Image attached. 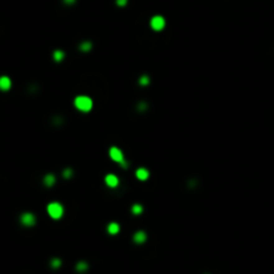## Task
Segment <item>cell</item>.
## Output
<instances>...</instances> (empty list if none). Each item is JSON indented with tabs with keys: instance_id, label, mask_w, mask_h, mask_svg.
Listing matches in <instances>:
<instances>
[{
	"instance_id": "cell-12",
	"label": "cell",
	"mask_w": 274,
	"mask_h": 274,
	"mask_svg": "<svg viewBox=\"0 0 274 274\" xmlns=\"http://www.w3.org/2000/svg\"><path fill=\"white\" fill-rule=\"evenodd\" d=\"M53 59H55L56 62H60L64 59V52L60 51V50H56L55 52H53Z\"/></svg>"
},
{
	"instance_id": "cell-9",
	"label": "cell",
	"mask_w": 274,
	"mask_h": 274,
	"mask_svg": "<svg viewBox=\"0 0 274 274\" xmlns=\"http://www.w3.org/2000/svg\"><path fill=\"white\" fill-rule=\"evenodd\" d=\"M119 230H120V227H119V225L116 223V222H111V223L109 225V226H107V231H109L111 235L118 234Z\"/></svg>"
},
{
	"instance_id": "cell-16",
	"label": "cell",
	"mask_w": 274,
	"mask_h": 274,
	"mask_svg": "<svg viewBox=\"0 0 274 274\" xmlns=\"http://www.w3.org/2000/svg\"><path fill=\"white\" fill-rule=\"evenodd\" d=\"M139 83H141L142 86H147V84L150 83V78L149 76H142V78L139 79Z\"/></svg>"
},
{
	"instance_id": "cell-15",
	"label": "cell",
	"mask_w": 274,
	"mask_h": 274,
	"mask_svg": "<svg viewBox=\"0 0 274 274\" xmlns=\"http://www.w3.org/2000/svg\"><path fill=\"white\" fill-rule=\"evenodd\" d=\"M142 211H143V207L141 205H134L132 206V214H142Z\"/></svg>"
},
{
	"instance_id": "cell-17",
	"label": "cell",
	"mask_w": 274,
	"mask_h": 274,
	"mask_svg": "<svg viewBox=\"0 0 274 274\" xmlns=\"http://www.w3.org/2000/svg\"><path fill=\"white\" fill-rule=\"evenodd\" d=\"M71 175H72V170H71V169H66L64 171H63V177L67 178V179H68Z\"/></svg>"
},
{
	"instance_id": "cell-13",
	"label": "cell",
	"mask_w": 274,
	"mask_h": 274,
	"mask_svg": "<svg viewBox=\"0 0 274 274\" xmlns=\"http://www.w3.org/2000/svg\"><path fill=\"white\" fill-rule=\"evenodd\" d=\"M91 47H92L91 42H83L82 44H80V50H82V51H84V52L90 51V50H91Z\"/></svg>"
},
{
	"instance_id": "cell-1",
	"label": "cell",
	"mask_w": 274,
	"mask_h": 274,
	"mask_svg": "<svg viewBox=\"0 0 274 274\" xmlns=\"http://www.w3.org/2000/svg\"><path fill=\"white\" fill-rule=\"evenodd\" d=\"M75 107L80 111L83 112H87L92 109V100L90 99L88 96H84V95H80L78 98H75V102H74Z\"/></svg>"
},
{
	"instance_id": "cell-21",
	"label": "cell",
	"mask_w": 274,
	"mask_h": 274,
	"mask_svg": "<svg viewBox=\"0 0 274 274\" xmlns=\"http://www.w3.org/2000/svg\"><path fill=\"white\" fill-rule=\"evenodd\" d=\"M64 2H66L67 4H71V3H74V2H75V0H64Z\"/></svg>"
},
{
	"instance_id": "cell-6",
	"label": "cell",
	"mask_w": 274,
	"mask_h": 274,
	"mask_svg": "<svg viewBox=\"0 0 274 274\" xmlns=\"http://www.w3.org/2000/svg\"><path fill=\"white\" fill-rule=\"evenodd\" d=\"M11 79L8 76H0V90L2 91H8L11 88Z\"/></svg>"
},
{
	"instance_id": "cell-8",
	"label": "cell",
	"mask_w": 274,
	"mask_h": 274,
	"mask_svg": "<svg viewBox=\"0 0 274 274\" xmlns=\"http://www.w3.org/2000/svg\"><path fill=\"white\" fill-rule=\"evenodd\" d=\"M147 239V235L145 231H137L135 234H134V241H135V244H143Z\"/></svg>"
},
{
	"instance_id": "cell-14",
	"label": "cell",
	"mask_w": 274,
	"mask_h": 274,
	"mask_svg": "<svg viewBox=\"0 0 274 274\" xmlns=\"http://www.w3.org/2000/svg\"><path fill=\"white\" fill-rule=\"evenodd\" d=\"M76 270L78 272H86L87 270V263L86 262H79L76 265Z\"/></svg>"
},
{
	"instance_id": "cell-19",
	"label": "cell",
	"mask_w": 274,
	"mask_h": 274,
	"mask_svg": "<svg viewBox=\"0 0 274 274\" xmlns=\"http://www.w3.org/2000/svg\"><path fill=\"white\" fill-rule=\"evenodd\" d=\"M119 165H120V166H122V167H123V169H127V167H128V162H126V160H124V159L122 160V162H119Z\"/></svg>"
},
{
	"instance_id": "cell-20",
	"label": "cell",
	"mask_w": 274,
	"mask_h": 274,
	"mask_svg": "<svg viewBox=\"0 0 274 274\" xmlns=\"http://www.w3.org/2000/svg\"><path fill=\"white\" fill-rule=\"evenodd\" d=\"M116 4L118 6H124V4H127V0H116Z\"/></svg>"
},
{
	"instance_id": "cell-18",
	"label": "cell",
	"mask_w": 274,
	"mask_h": 274,
	"mask_svg": "<svg viewBox=\"0 0 274 274\" xmlns=\"http://www.w3.org/2000/svg\"><path fill=\"white\" fill-rule=\"evenodd\" d=\"M60 263H62L60 259H56V258H55V259H52V261H51V266H52V267H59Z\"/></svg>"
},
{
	"instance_id": "cell-10",
	"label": "cell",
	"mask_w": 274,
	"mask_h": 274,
	"mask_svg": "<svg viewBox=\"0 0 274 274\" xmlns=\"http://www.w3.org/2000/svg\"><path fill=\"white\" fill-rule=\"evenodd\" d=\"M135 175H137V178L138 179H141V181H146L147 178H149V171H147L146 169H138L137 170V173H135Z\"/></svg>"
},
{
	"instance_id": "cell-2",
	"label": "cell",
	"mask_w": 274,
	"mask_h": 274,
	"mask_svg": "<svg viewBox=\"0 0 274 274\" xmlns=\"http://www.w3.org/2000/svg\"><path fill=\"white\" fill-rule=\"evenodd\" d=\"M47 211H48V215L53 219H59L62 215H63V206L58 202H52L47 206Z\"/></svg>"
},
{
	"instance_id": "cell-5",
	"label": "cell",
	"mask_w": 274,
	"mask_h": 274,
	"mask_svg": "<svg viewBox=\"0 0 274 274\" xmlns=\"http://www.w3.org/2000/svg\"><path fill=\"white\" fill-rule=\"evenodd\" d=\"M110 156H111V159L112 160H115V162H122V160L124 159L123 158V152L120 151L118 147H111L110 149Z\"/></svg>"
},
{
	"instance_id": "cell-7",
	"label": "cell",
	"mask_w": 274,
	"mask_h": 274,
	"mask_svg": "<svg viewBox=\"0 0 274 274\" xmlns=\"http://www.w3.org/2000/svg\"><path fill=\"white\" fill-rule=\"evenodd\" d=\"M104 181H106V183H107V185H109L110 187H116V186L119 185V179H118V177H116V175H114V174L106 175Z\"/></svg>"
},
{
	"instance_id": "cell-11",
	"label": "cell",
	"mask_w": 274,
	"mask_h": 274,
	"mask_svg": "<svg viewBox=\"0 0 274 274\" xmlns=\"http://www.w3.org/2000/svg\"><path fill=\"white\" fill-rule=\"evenodd\" d=\"M43 182H44V185H46L47 187H51L52 185H55V175H52V174H47L46 177H44Z\"/></svg>"
},
{
	"instance_id": "cell-3",
	"label": "cell",
	"mask_w": 274,
	"mask_h": 274,
	"mask_svg": "<svg viewBox=\"0 0 274 274\" xmlns=\"http://www.w3.org/2000/svg\"><path fill=\"white\" fill-rule=\"evenodd\" d=\"M20 222L21 225H24V226H34L35 222H36V218H35V215L32 213H23L20 215Z\"/></svg>"
},
{
	"instance_id": "cell-4",
	"label": "cell",
	"mask_w": 274,
	"mask_h": 274,
	"mask_svg": "<svg viewBox=\"0 0 274 274\" xmlns=\"http://www.w3.org/2000/svg\"><path fill=\"white\" fill-rule=\"evenodd\" d=\"M151 28L152 30H155V31H160V30H163V27H165V19L162 16H154L151 19Z\"/></svg>"
}]
</instances>
